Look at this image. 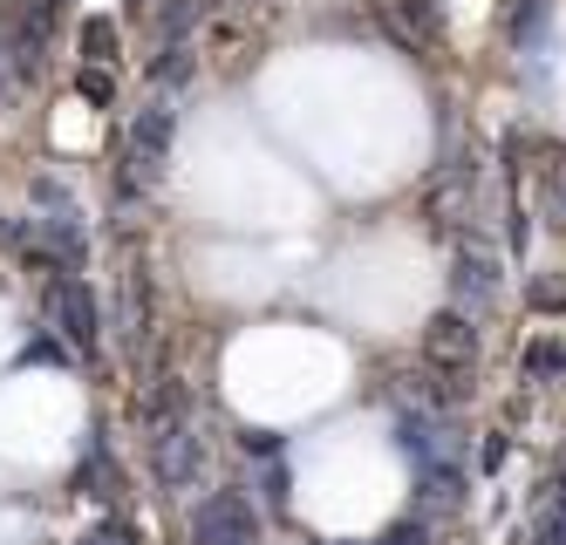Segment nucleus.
Instances as JSON below:
<instances>
[{
  "mask_svg": "<svg viewBox=\"0 0 566 545\" xmlns=\"http://www.w3.org/2000/svg\"><path fill=\"white\" fill-rule=\"evenodd\" d=\"M75 90H83L90 103H116V75L109 69H83V75H75Z\"/></svg>",
  "mask_w": 566,
  "mask_h": 545,
  "instance_id": "f8f14e48",
  "label": "nucleus"
},
{
  "mask_svg": "<svg viewBox=\"0 0 566 545\" xmlns=\"http://www.w3.org/2000/svg\"><path fill=\"white\" fill-rule=\"evenodd\" d=\"M130 8H150V0H130Z\"/></svg>",
  "mask_w": 566,
  "mask_h": 545,
  "instance_id": "a211bd4d",
  "label": "nucleus"
},
{
  "mask_svg": "<svg viewBox=\"0 0 566 545\" xmlns=\"http://www.w3.org/2000/svg\"><path fill=\"white\" fill-rule=\"evenodd\" d=\"M525 375H566V348L559 342H533L525 348Z\"/></svg>",
  "mask_w": 566,
  "mask_h": 545,
  "instance_id": "9d476101",
  "label": "nucleus"
},
{
  "mask_svg": "<svg viewBox=\"0 0 566 545\" xmlns=\"http://www.w3.org/2000/svg\"><path fill=\"white\" fill-rule=\"evenodd\" d=\"M198 464H206V437L191 430V416H185V423L150 430V471H157V484H165V491L198 484Z\"/></svg>",
  "mask_w": 566,
  "mask_h": 545,
  "instance_id": "39448f33",
  "label": "nucleus"
},
{
  "mask_svg": "<svg viewBox=\"0 0 566 545\" xmlns=\"http://www.w3.org/2000/svg\"><path fill=\"white\" fill-rule=\"evenodd\" d=\"M49 321H55V334L75 348V355H96L103 348V307H96V293H90V280L83 273H49Z\"/></svg>",
  "mask_w": 566,
  "mask_h": 545,
  "instance_id": "f03ea898",
  "label": "nucleus"
},
{
  "mask_svg": "<svg viewBox=\"0 0 566 545\" xmlns=\"http://www.w3.org/2000/svg\"><path fill=\"white\" fill-rule=\"evenodd\" d=\"M451 293H458V314H471V321H484L499 307V293H505V280H499V253L492 245H458V260H451Z\"/></svg>",
  "mask_w": 566,
  "mask_h": 545,
  "instance_id": "7ed1b4c3",
  "label": "nucleus"
},
{
  "mask_svg": "<svg viewBox=\"0 0 566 545\" xmlns=\"http://www.w3.org/2000/svg\"><path fill=\"white\" fill-rule=\"evenodd\" d=\"M0 55H8V28H0Z\"/></svg>",
  "mask_w": 566,
  "mask_h": 545,
  "instance_id": "f3484780",
  "label": "nucleus"
},
{
  "mask_svg": "<svg viewBox=\"0 0 566 545\" xmlns=\"http://www.w3.org/2000/svg\"><path fill=\"white\" fill-rule=\"evenodd\" d=\"M539 212L553 226H566V144L546 150V164H539Z\"/></svg>",
  "mask_w": 566,
  "mask_h": 545,
  "instance_id": "6e6552de",
  "label": "nucleus"
},
{
  "mask_svg": "<svg viewBox=\"0 0 566 545\" xmlns=\"http://www.w3.org/2000/svg\"><path fill=\"white\" fill-rule=\"evenodd\" d=\"M376 545H423V525H389Z\"/></svg>",
  "mask_w": 566,
  "mask_h": 545,
  "instance_id": "4468645a",
  "label": "nucleus"
},
{
  "mask_svg": "<svg viewBox=\"0 0 566 545\" xmlns=\"http://www.w3.org/2000/svg\"><path fill=\"white\" fill-rule=\"evenodd\" d=\"M171 137H178V109L165 96H150L137 116H130V130H124V198L150 191L157 178H165V164H171Z\"/></svg>",
  "mask_w": 566,
  "mask_h": 545,
  "instance_id": "f257e3e1",
  "label": "nucleus"
},
{
  "mask_svg": "<svg viewBox=\"0 0 566 545\" xmlns=\"http://www.w3.org/2000/svg\"><path fill=\"white\" fill-rule=\"evenodd\" d=\"M191 545H260V518L239 491H212L191 512Z\"/></svg>",
  "mask_w": 566,
  "mask_h": 545,
  "instance_id": "20e7f679",
  "label": "nucleus"
},
{
  "mask_svg": "<svg viewBox=\"0 0 566 545\" xmlns=\"http://www.w3.org/2000/svg\"><path fill=\"white\" fill-rule=\"evenodd\" d=\"M83 62H90V69H109V62H116V21H109V14H90V21H83Z\"/></svg>",
  "mask_w": 566,
  "mask_h": 545,
  "instance_id": "1a4fd4ad",
  "label": "nucleus"
},
{
  "mask_svg": "<svg viewBox=\"0 0 566 545\" xmlns=\"http://www.w3.org/2000/svg\"><path fill=\"white\" fill-rule=\"evenodd\" d=\"M90 545H130V525H96Z\"/></svg>",
  "mask_w": 566,
  "mask_h": 545,
  "instance_id": "dca6fc26",
  "label": "nucleus"
},
{
  "mask_svg": "<svg viewBox=\"0 0 566 545\" xmlns=\"http://www.w3.org/2000/svg\"><path fill=\"white\" fill-rule=\"evenodd\" d=\"M150 75H157V82H185V75H191V41H185V49H157Z\"/></svg>",
  "mask_w": 566,
  "mask_h": 545,
  "instance_id": "9b49d317",
  "label": "nucleus"
},
{
  "mask_svg": "<svg viewBox=\"0 0 566 545\" xmlns=\"http://www.w3.org/2000/svg\"><path fill=\"white\" fill-rule=\"evenodd\" d=\"M546 0H512V34H525V21H539Z\"/></svg>",
  "mask_w": 566,
  "mask_h": 545,
  "instance_id": "2eb2a0df",
  "label": "nucleus"
},
{
  "mask_svg": "<svg viewBox=\"0 0 566 545\" xmlns=\"http://www.w3.org/2000/svg\"><path fill=\"white\" fill-rule=\"evenodd\" d=\"M49 41H55V14L28 8V14L14 21V34H8V55H14V75H21V82H34V75L49 69Z\"/></svg>",
  "mask_w": 566,
  "mask_h": 545,
  "instance_id": "0eeeda50",
  "label": "nucleus"
},
{
  "mask_svg": "<svg viewBox=\"0 0 566 545\" xmlns=\"http://www.w3.org/2000/svg\"><path fill=\"white\" fill-rule=\"evenodd\" d=\"M525 301H533V307H566V286H553V280H539L533 293H525Z\"/></svg>",
  "mask_w": 566,
  "mask_h": 545,
  "instance_id": "ddd939ff",
  "label": "nucleus"
},
{
  "mask_svg": "<svg viewBox=\"0 0 566 545\" xmlns=\"http://www.w3.org/2000/svg\"><path fill=\"white\" fill-rule=\"evenodd\" d=\"M423 361L437 375H471V361H478V321L458 314V307L430 314V327H423Z\"/></svg>",
  "mask_w": 566,
  "mask_h": 545,
  "instance_id": "423d86ee",
  "label": "nucleus"
},
{
  "mask_svg": "<svg viewBox=\"0 0 566 545\" xmlns=\"http://www.w3.org/2000/svg\"><path fill=\"white\" fill-rule=\"evenodd\" d=\"M0 103H8V90H0Z\"/></svg>",
  "mask_w": 566,
  "mask_h": 545,
  "instance_id": "6ab92c4d",
  "label": "nucleus"
}]
</instances>
